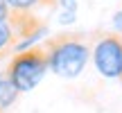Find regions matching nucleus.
<instances>
[{
    "instance_id": "1",
    "label": "nucleus",
    "mask_w": 122,
    "mask_h": 113,
    "mask_svg": "<svg viewBox=\"0 0 122 113\" xmlns=\"http://www.w3.org/2000/svg\"><path fill=\"white\" fill-rule=\"evenodd\" d=\"M45 54H48V66L50 72L63 79H75L84 72L88 59H91V48L86 41L72 34H59L50 39L43 45Z\"/></svg>"
},
{
    "instance_id": "2",
    "label": "nucleus",
    "mask_w": 122,
    "mask_h": 113,
    "mask_svg": "<svg viewBox=\"0 0 122 113\" xmlns=\"http://www.w3.org/2000/svg\"><path fill=\"white\" fill-rule=\"evenodd\" d=\"M50 70L48 66V54H45L43 45H34L30 50L16 52L7 63V77L16 86L18 93H30L43 82L45 72Z\"/></svg>"
},
{
    "instance_id": "3",
    "label": "nucleus",
    "mask_w": 122,
    "mask_h": 113,
    "mask_svg": "<svg viewBox=\"0 0 122 113\" xmlns=\"http://www.w3.org/2000/svg\"><path fill=\"white\" fill-rule=\"evenodd\" d=\"M95 70L106 79H122V36L104 34L91 50Z\"/></svg>"
},
{
    "instance_id": "4",
    "label": "nucleus",
    "mask_w": 122,
    "mask_h": 113,
    "mask_svg": "<svg viewBox=\"0 0 122 113\" xmlns=\"http://www.w3.org/2000/svg\"><path fill=\"white\" fill-rule=\"evenodd\" d=\"M16 41H18V34H16V30H14L11 18H2V21H0V59H2L5 54L14 52Z\"/></svg>"
},
{
    "instance_id": "5",
    "label": "nucleus",
    "mask_w": 122,
    "mask_h": 113,
    "mask_svg": "<svg viewBox=\"0 0 122 113\" xmlns=\"http://www.w3.org/2000/svg\"><path fill=\"white\" fill-rule=\"evenodd\" d=\"M20 93L16 91V86L11 84V79L7 77V72H0V113H5L14 102L18 100Z\"/></svg>"
},
{
    "instance_id": "6",
    "label": "nucleus",
    "mask_w": 122,
    "mask_h": 113,
    "mask_svg": "<svg viewBox=\"0 0 122 113\" xmlns=\"http://www.w3.org/2000/svg\"><path fill=\"white\" fill-rule=\"evenodd\" d=\"M9 5V9L16 14H32L34 9L45 7V5H52L54 0H5Z\"/></svg>"
},
{
    "instance_id": "7",
    "label": "nucleus",
    "mask_w": 122,
    "mask_h": 113,
    "mask_svg": "<svg viewBox=\"0 0 122 113\" xmlns=\"http://www.w3.org/2000/svg\"><path fill=\"white\" fill-rule=\"evenodd\" d=\"M77 18V0H59V23L70 25Z\"/></svg>"
},
{
    "instance_id": "8",
    "label": "nucleus",
    "mask_w": 122,
    "mask_h": 113,
    "mask_svg": "<svg viewBox=\"0 0 122 113\" xmlns=\"http://www.w3.org/2000/svg\"><path fill=\"white\" fill-rule=\"evenodd\" d=\"M2 18H11V9H9V5L5 0H0V21Z\"/></svg>"
},
{
    "instance_id": "9",
    "label": "nucleus",
    "mask_w": 122,
    "mask_h": 113,
    "mask_svg": "<svg viewBox=\"0 0 122 113\" xmlns=\"http://www.w3.org/2000/svg\"><path fill=\"white\" fill-rule=\"evenodd\" d=\"M113 27L122 34V11H115V16H113Z\"/></svg>"
}]
</instances>
